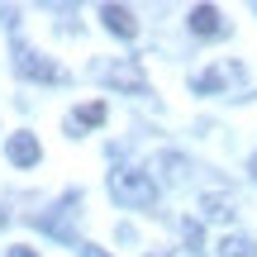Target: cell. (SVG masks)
Returning a JSON list of instances; mask_svg holds the SVG:
<instances>
[{
  "label": "cell",
  "instance_id": "6da1fadb",
  "mask_svg": "<svg viewBox=\"0 0 257 257\" xmlns=\"http://www.w3.org/2000/svg\"><path fill=\"white\" fill-rule=\"evenodd\" d=\"M110 195L124 205V210H153L157 205V181L138 167H114L110 172Z\"/></svg>",
  "mask_w": 257,
  "mask_h": 257
},
{
  "label": "cell",
  "instance_id": "7a4b0ae2",
  "mask_svg": "<svg viewBox=\"0 0 257 257\" xmlns=\"http://www.w3.org/2000/svg\"><path fill=\"white\" fill-rule=\"evenodd\" d=\"M95 76H100L105 86H114V91H148V76L138 62H128V57H114V62H95Z\"/></svg>",
  "mask_w": 257,
  "mask_h": 257
},
{
  "label": "cell",
  "instance_id": "3957f363",
  "mask_svg": "<svg viewBox=\"0 0 257 257\" xmlns=\"http://www.w3.org/2000/svg\"><path fill=\"white\" fill-rule=\"evenodd\" d=\"M191 86L200 95H224V91H233V86H243V67L238 62H214V67H205V72H195Z\"/></svg>",
  "mask_w": 257,
  "mask_h": 257
},
{
  "label": "cell",
  "instance_id": "277c9868",
  "mask_svg": "<svg viewBox=\"0 0 257 257\" xmlns=\"http://www.w3.org/2000/svg\"><path fill=\"white\" fill-rule=\"evenodd\" d=\"M15 72L29 76V81H43V86H57V81L67 76L57 62H48V57L34 53V48H15Z\"/></svg>",
  "mask_w": 257,
  "mask_h": 257
},
{
  "label": "cell",
  "instance_id": "5b68a950",
  "mask_svg": "<svg viewBox=\"0 0 257 257\" xmlns=\"http://www.w3.org/2000/svg\"><path fill=\"white\" fill-rule=\"evenodd\" d=\"M76 200H81V195L72 191L62 205H57V214H38V229H48L53 238H67V243H76V238H72V214H76Z\"/></svg>",
  "mask_w": 257,
  "mask_h": 257
},
{
  "label": "cell",
  "instance_id": "8992f818",
  "mask_svg": "<svg viewBox=\"0 0 257 257\" xmlns=\"http://www.w3.org/2000/svg\"><path fill=\"white\" fill-rule=\"evenodd\" d=\"M100 24L110 29L114 38H134V34H138L134 10H124V5H100Z\"/></svg>",
  "mask_w": 257,
  "mask_h": 257
},
{
  "label": "cell",
  "instance_id": "52a82bcc",
  "mask_svg": "<svg viewBox=\"0 0 257 257\" xmlns=\"http://www.w3.org/2000/svg\"><path fill=\"white\" fill-rule=\"evenodd\" d=\"M5 153H10V162H15V167H34L38 157H43V148H38V138H34V134H10Z\"/></svg>",
  "mask_w": 257,
  "mask_h": 257
},
{
  "label": "cell",
  "instance_id": "ba28073f",
  "mask_svg": "<svg viewBox=\"0 0 257 257\" xmlns=\"http://www.w3.org/2000/svg\"><path fill=\"white\" fill-rule=\"evenodd\" d=\"M233 214H238V210H233V195L229 191H210V195H200V219H219V224H229L233 219Z\"/></svg>",
  "mask_w": 257,
  "mask_h": 257
},
{
  "label": "cell",
  "instance_id": "9c48e42d",
  "mask_svg": "<svg viewBox=\"0 0 257 257\" xmlns=\"http://www.w3.org/2000/svg\"><path fill=\"white\" fill-rule=\"evenodd\" d=\"M105 124V100H86V105H76L72 114H67V128L72 134H81V128H100Z\"/></svg>",
  "mask_w": 257,
  "mask_h": 257
},
{
  "label": "cell",
  "instance_id": "30bf717a",
  "mask_svg": "<svg viewBox=\"0 0 257 257\" xmlns=\"http://www.w3.org/2000/svg\"><path fill=\"white\" fill-rule=\"evenodd\" d=\"M191 34H200V38L224 34V15H219L214 5H195V10H191Z\"/></svg>",
  "mask_w": 257,
  "mask_h": 257
},
{
  "label": "cell",
  "instance_id": "8fae6325",
  "mask_svg": "<svg viewBox=\"0 0 257 257\" xmlns=\"http://www.w3.org/2000/svg\"><path fill=\"white\" fill-rule=\"evenodd\" d=\"M214 257H257V243L243 238V233H229V238L214 248Z\"/></svg>",
  "mask_w": 257,
  "mask_h": 257
},
{
  "label": "cell",
  "instance_id": "7c38bea8",
  "mask_svg": "<svg viewBox=\"0 0 257 257\" xmlns=\"http://www.w3.org/2000/svg\"><path fill=\"white\" fill-rule=\"evenodd\" d=\"M76 252H81V257H110L105 248H95V243H76Z\"/></svg>",
  "mask_w": 257,
  "mask_h": 257
},
{
  "label": "cell",
  "instance_id": "4fadbf2b",
  "mask_svg": "<svg viewBox=\"0 0 257 257\" xmlns=\"http://www.w3.org/2000/svg\"><path fill=\"white\" fill-rule=\"evenodd\" d=\"M5 257H38V252H34V248H10Z\"/></svg>",
  "mask_w": 257,
  "mask_h": 257
},
{
  "label": "cell",
  "instance_id": "5bb4252c",
  "mask_svg": "<svg viewBox=\"0 0 257 257\" xmlns=\"http://www.w3.org/2000/svg\"><path fill=\"white\" fill-rule=\"evenodd\" d=\"M5 224H10V210H5V205H0V229H5Z\"/></svg>",
  "mask_w": 257,
  "mask_h": 257
},
{
  "label": "cell",
  "instance_id": "9a60e30c",
  "mask_svg": "<svg viewBox=\"0 0 257 257\" xmlns=\"http://www.w3.org/2000/svg\"><path fill=\"white\" fill-rule=\"evenodd\" d=\"M252 176H257V157H252Z\"/></svg>",
  "mask_w": 257,
  "mask_h": 257
}]
</instances>
